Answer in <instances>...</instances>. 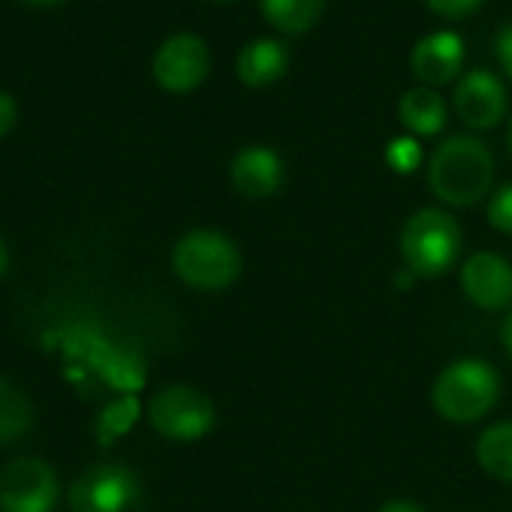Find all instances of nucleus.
I'll return each instance as SVG.
<instances>
[{"label":"nucleus","instance_id":"obj_1","mask_svg":"<svg viewBox=\"0 0 512 512\" xmlns=\"http://www.w3.org/2000/svg\"><path fill=\"white\" fill-rule=\"evenodd\" d=\"M494 181V157L473 136H449L431 154L428 184L446 205H476Z\"/></svg>","mask_w":512,"mask_h":512},{"label":"nucleus","instance_id":"obj_2","mask_svg":"<svg viewBox=\"0 0 512 512\" xmlns=\"http://www.w3.org/2000/svg\"><path fill=\"white\" fill-rule=\"evenodd\" d=\"M461 250V229L452 214L440 208H422L410 214L401 232V256L410 275L440 278L446 275Z\"/></svg>","mask_w":512,"mask_h":512},{"label":"nucleus","instance_id":"obj_3","mask_svg":"<svg viewBox=\"0 0 512 512\" xmlns=\"http://www.w3.org/2000/svg\"><path fill=\"white\" fill-rule=\"evenodd\" d=\"M500 395V380L482 359H458L440 371L431 389L437 413L449 422L467 425L482 419Z\"/></svg>","mask_w":512,"mask_h":512},{"label":"nucleus","instance_id":"obj_4","mask_svg":"<svg viewBox=\"0 0 512 512\" xmlns=\"http://www.w3.org/2000/svg\"><path fill=\"white\" fill-rule=\"evenodd\" d=\"M172 269L184 284L196 290H226L241 275V253L229 235L196 229L175 244Z\"/></svg>","mask_w":512,"mask_h":512},{"label":"nucleus","instance_id":"obj_5","mask_svg":"<svg viewBox=\"0 0 512 512\" xmlns=\"http://www.w3.org/2000/svg\"><path fill=\"white\" fill-rule=\"evenodd\" d=\"M73 512H145L142 479L124 464H94L70 488Z\"/></svg>","mask_w":512,"mask_h":512},{"label":"nucleus","instance_id":"obj_6","mask_svg":"<svg viewBox=\"0 0 512 512\" xmlns=\"http://www.w3.org/2000/svg\"><path fill=\"white\" fill-rule=\"evenodd\" d=\"M148 419L157 434L178 443H193L214 428L217 410L211 398L193 386H166L151 398Z\"/></svg>","mask_w":512,"mask_h":512},{"label":"nucleus","instance_id":"obj_7","mask_svg":"<svg viewBox=\"0 0 512 512\" xmlns=\"http://www.w3.org/2000/svg\"><path fill=\"white\" fill-rule=\"evenodd\" d=\"M58 503V476L43 458H16L0 470V509L52 512Z\"/></svg>","mask_w":512,"mask_h":512},{"label":"nucleus","instance_id":"obj_8","mask_svg":"<svg viewBox=\"0 0 512 512\" xmlns=\"http://www.w3.org/2000/svg\"><path fill=\"white\" fill-rule=\"evenodd\" d=\"M208 64V46L196 34H175L154 55V79L169 94H190L208 76Z\"/></svg>","mask_w":512,"mask_h":512},{"label":"nucleus","instance_id":"obj_9","mask_svg":"<svg viewBox=\"0 0 512 512\" xmlns=\"http://www.w3.org/2000/svg\"><path fill=\"white\" fill-rule=\"evenodd\" d=\"M464 296L482 311H503L512 305V263L497 253H473L461 266Z\"/></svg>","mask_w":512,"mask_h":512},{"label":"nucleus","instance_id":"obj_10","mask_svg":"<svg viewBox=\"0 0 512 512\" xmlns=\"http://www.w3.org/2000/svg\"><path fill=\"white\" fill-rule=\"evenodd\" d=\"M455 112L473 130H491L506 112V91L497 76L473 70L455 88Z\"/></svg>","mask_w":512,"mask_h":512},{"label":"nucleus","instance_id":"obj_11","mask_svg":"<svg viewBox=\"0 0 512 512\" xmlns=\"http://www.w3.org/2000/svg\"><path fill=\"white\" fill-rule=\"evenodd\" d=\"M232 187L247 199H269L284 187V160L266 145H250L232 160Z\"/></svg>","mask_w":512,"mask_h":512},{"label":"nucleus","instance_id":"obj_12","mask_svg":"<svg viewBox=\"0 0 512 512\" xmlns=\"http://www.w3.org/2000/svg\"><path fill=\"white\" fill-rule=\"evenodd\" d=\"M461 64H464V43L452 31L428 34L425 40L416 43V49L410 55L413 76L428 88L452 82L461 73Z\"/></svg>","mask_w":512,"mask_h":512},{"label":"nucleus","instance_id":"obj_13","mask_svg":"<svg viewBox=\"0 0 512 512\" xmlns=\"http://www.w3.org/2000/svg\"><path fill=\"white\" fill-rule=\"evenodd\" d=\"M290 67V52L278 40H253L238 52L235 70L247 88H266L278 82Z\"/></svg>","mask_w":512,"mask_h":512},{"label":"nucleus","instance_id":"obj_14","mask_svg":"<svg viewBox=\"0 0 512 512\" xmlns=\"http://www.w3.org/2000/svg\"><path fill=\"white\" fill-rule=\"evenodd\" d=\"M398 118L416 136H437L446 127V103L431 88H413L401 97Z\"/></svg>","mask_w":512,"mask_h":512},{"label":"nucleus","instance_id":"obj_15","mask_svg":"<svg viewBox=\"0 0 512 512\" xmlns=\"http://www.w3.org/2000/svg\"><path fill=\"white\" fill-rule=\"evenodd\" d=\"M260 7L266 22L281 34H305L320 22L326 0H260Z\"/></svg>","mask_w":512,"mask_h":512},{"label":"nucleus","instance_id":"obj_16","mask_svg":"<svg viewBox=\"0 0 512 512\" xmlns=\"http://www.w3.org/2000/svg\"><path fill=\"white\" fill-rule=\"evenodd\" d=\"M476 461L488 476L512 482V422H497L479 434Z\"/></svg>","mask_w":512,"mask_h":512},{"label":"nucleus","instance_id":"obj_17","mask_svg":"<svg viewBox=\"0 0 512 512\" xmlns=\"http://www.w3.org/2000/svg\"><path fill=\"white\" fill-rule=\"evenodd\" d=\"M34 425V404L31 398L0 377V446L22 440Z\"/></svg>","mask_w":512,"mask_h":512},{"label":"nucleus","instance_id":"obj_18","mask_svg":"<svg viewBox=\"0 0 512 512\" xmlns=\"http://www.w3.org/2000/svg\"><path fill=\"white\" fill-rule=\"evenodd\" d=\"M136 413H139V401H136V398H121L118 404L106 407V413L100 416V425H97L100 440L109 443V440H115L118 434H124V431L133 425Z\"/></svg>","mask_w":512,"mask_h":512},{"label":"nucleus","instance_id":"obj_19","mask_svg":"<svg viewBox=\"0 0 512 512\" xmlns=\"http://www.w3.org/2000/svg\"><path fill=\"white\" fill-rule=\"evenodd\" d=\"M488 220L500 232H512V184L500 187L488 202Z\"/></svg>","mask_w":512,"mask_h":512},{"label":"nucleus","instance_id":"obj_20","mask_svg":"<svg viewBox=\"0 0 512 512\" xmlns=\"http://www.w3.org/2000/svg\"><path fill=\"white\" fill-rule=\"evenodd\" d=\"M482 0H428L431 13L443 16V19H467L470 13L479 10Z\"/></svg>","mask_w":512,"mask_h":512},{"label":"nucleus","instance_id":"obj_21","mask_svg":"<svg viewBox=\"0 0 512 512\" xmlns=\"http://www.w3.org/2000/svg\"><path fill=\"white\" fill-rule=\"evenodd\" d=\"M386 157H389V163H392L398 172H407V169H413V166H416V160H419V148H416V142H413V139H398V142H392V145H389Z\"/></svg>","mask_w":512,"mask_h":512},{"label":"nucleus","instance_id":"obj_22","mask_svg":"<svg viewBox=\"0 0 512 512\" xmlns=\"http://www.w3.org/2000/svg\"><path fill=\"white\" fill-rule=\"evenodd\" d=\"M497 61L503 64V70L509 73V79H512V25H506L500 34H497Z\"/></svg>","mask_w":512,"mask_h":512},{"label":"nucleus","instance_id":"obj_23","mask_svg":"<svg viewBox=\"0 0 512 512\" xmlns=\"http://www.w3.org/2000/svg\"><path fill=\"white\" fill-rule=\"evenodd\" d=\"M16 115H19V109H16V100H13L10 94L0 91V136H7V133L13 130V124H16Z\"/></svg>","mask_w":512,"mask_h":512},{"label":"nucleus","instance_id":"obj_24","mask_svg":"<svg viewBox=\"0 0 512 512\" xmlns=\"http://www.w3.org/2000/svg\"><path fill=\"white\" fill-rule=\"evenodd\" d=\"M380 512H428V509L413 503V500H389V503L380 506Z\"/></svg>","mask_w":512,"mask_h":512},{"label":"nucleus","instance_id":"obj_25","mask_svg":"<svg viewBox=\"0 0 512 512\" xmlns=\"http://www.w3.org/2000/svg\"><path fill=\"white\" fill-rule=\"evenodd\" d=\"M7 266H10V250H7V244H4V241H0V278H4Z\"/></svg>","mask_w":512,"mask_h":512},{"label":"nucleus","instance_id":"obj_26","mask_svg":"<svg viewBox=\"0 0 512 512\" xmlns=\"http://www.w3.org/2000/svg\"><path fill=\"white\" fill-rule=\"evenodd\" d=\"M503 344H506V350L512 353V314H509L506 323H503Z\"/></svg>","mask_w":512,"mask_h":512},{"label":"nucleus","instance_id":"obj_27","mask_svg":"<svg viewBox=\"0 0 512 512\" xmlns=\"http://www.w3.org/2000/svg\"><path fill=\"white\" fill-rule=\"evenodd\" d=\"M31 4H61V0H31Z\"/></svg>","mask_w":512,"mask_h":512},{"label":"nucleus","instance_id":"obj_28","mask_svg":"<svg viewBox=\"0 0 512 512\" xmlns=\"http://www.w3.org/2000/svg\"><path fill=\"white\" fill-rule=\"evenodd\" d=\"M509 148H512V121H509Z\"/></svg>","mask_w":512,"mask_h":512}]
</instances>
